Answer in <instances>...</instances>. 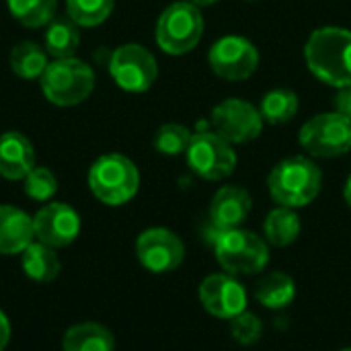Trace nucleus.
<instances>
[{
  "mask_svg": "<svg viewBox=\"0 0 351 351\" xmlns=\"http://www.w3.org/2000/svg\"><path fill=\"white\" fill-rule=\"evenodd\" d=\"M343 197H346L348 206L351 208V175H350V179H348V183H346V189H343Z\"/></svg>",
  "mask_w": 351,
  "mask_h": 351,
  "instance_id": "2f4dec72",
  "label": "nucleus"
},
{
  "mask_svg": "<svg viewBox=\"0 0 351 351\" xmlns=\"http://www.w3.org/2000/svg\"><path fill=\"white\" fill-rule=\"evenodd\" d=\"M88 187L99 202L121 206L138 193L140 173L128 156L105 154L93 162L88 171Z\"/></svg>",
  "mask_w": 351,
  "mask_h": 351,
  "instance_id": "20e7f679",
  "label": "nucleus"
},
{
  "mask_svg": "<svg viewBox=\"0 0 351 351\" xmlns=\"http://www.w3.org/2000/svg\"><path fill=\"white\" fill-rule=\"evenodd\" d=\"M187 165L206 181H220L237 169V152L216 132H197L187 148Z\"/></svg>",
  "mask_w": 351,
  "mask_h": 351,
  "instance_id": "6e6552de",
  "label": "nucleus"
},
{
  "mask_svg": "<svg viewBox=\"0 0 351 351\" xmlns=\"http://www.w3.org/2000/svg\"><path fill=\"white\" fill-rule=\"evenodd\" d=\"M247 2H257V0H247Z\"/></svg>",
  "mask_w": 351,
  "mask_h": 351,
  "instance_id": "f704fd0d",
  "label": "nucleus"
},
{
  "mask_svg": "<svg viewBox=\"0 0 351 351\" xmlns=\"http://www.w3.org/2000/svg\"><path fill=\"white\" fill-rule=\"evenodd\" d=\"M208 60L216 76L230 82H241L255 74L259 66V51L247 37L226 35L212 45Z\"/></svg>",
  "mask_w": 351,
  "mask_h": 351,
  "instance_id": "9d476101",
  "label": "nucleus"
},
{
  "mask_svg": "<svg viewBox=\"0 0 351 351\" xmlns=\"http://www.w3.org/2000/svg\"><path fill=\"white\" fill-rule=\"evenodd\" d=\"M333 107L335 113L351 119V84L337 88V95L333 97Z\"/></svg>",
  "mask_w": 351,
  "mask_h": 351,
  "instance_id": "c756f323",
  "label": "nucleus"
},
{
  "mask_svg": "<svg viewBox=\"0 0 351 351\" xmlns=\"http://www.w3.org/2000/svg\"><path fill=\"white\" fill-rule=\"evenodd\" d=\"M35 167V150L21 132H4L0 136V177L8 181L25 179Z\"/></svg>",
  "mask_w": 351,
  "mask_h": 351,
  "instance_id": "dca6fc26",
  "label": "nucleus"
},
{
  "mask_svg": "<svg viewBox=\"0 0 351 351\" xmlns=\"http://www.w3.org/2000/svg\"><path fill=\"white\" fill-rule=\"evenodd\" d=\"M298 95L290 88H274L269 93H265V97L261 99V117L263 121L271 123V125H280L286 123L290 119H294V115L298 113Z\"/></svg>",
  "mask_w": 351,
  "mask_h": 351,
  "instance_id": "5701e85b",
  "label": "nucleus"
},
{
  "mask_svg": "<svg viewBox=\"0 0 351 351\" xmlns=\"http://www.w3.org/2000/svg\"><path fill=\"white\" fill-rule=\"evenodd\" d=\"M21 267L25 271V276L33 282H41V284H47V282H53L58 276H60V269H62V263H60V257L56 253V249L39 243V241H33L23 253H21Z\"/></svg>",
  "mask_w": 351,
  "mask_h": 351,
  "instance_id": "6ab92c4d",
  "label": "nucleus"
},
{
  "mask_svg": "<svg viewBox=\"0 0 351 351\" xmlns=\"http://www.w3.org/2000/svg\"><path fill=\"white\" fill-rule=\"evenodd\" d=\"M10 68L16 76L25 78V80L41 78V74L47 68V56L37 43L23 41V43L14 45L10 51Z\"/></svg>",
  "mask_w": 351,
  "mask_h": 351,
  "instance_id": "b1692460",
  "label": "nucleus"
},
{
  "mask_svg": "<svg viewBox=\"0 0 351 351\" xmlns=\"http://www.w3.org/2000/svg\"><path fill=\"white\" fill-rule=\"evenodd\" d=\"M56 0H8L10 14L25 27H43L56 14Z\"/></svg>",
  "mask_w": 351,
  "mask_h": 351,
  "instance_id": "393cba45",
  "label": "nucleus"
},
{
  "mask_svg": "<svg viewBox=\"0 0 351 351\" xmlns=\"http://www.w3.org/2000/svg\"><path fill=\"white\" fill-rule=\"evenodd\" d=\"M115 0H66L68 16L80 27H97L107 21Z\"/></svg>",
  "mask_w": 351,
  "mask_h": 351,
  "instance_id": "a878e982",
  "label": "nucleus"
},
{
  "mask_svg": "<svg viewBox=\"0 0 351 351\" xmlns=\"http://www.w3.org/2000/svg\"><path fill=\"white\" fill-rule=\"evenodd\" d=\"M214 255L220 267L232 276H253L269 263L267 241L243 228L218 230L214 237Z\"/></svg>",
  "mask_w": 351,
  "mask_h": 351,
  "instance_id": "7ed1b4c3",
  "label": "nucleus"
},
{
  "mask_svg": "<svg viewBox=\"0 0 351 351\" xmlns=\"http://www.w3.org/2000/svg\"><path fill=\"white\" fill-rule=\"evenodd\" d=\"M115 337L101 323H78L62 337V351H113Z\"/></svg>",
  "mask_w": 351,
  "mask_h": 351,
  "instance_id": "a211bd4d",
  "label": "nucleus"
},
{
  "mask_svg": "<svg viewBox=\"0 0 351 351\" xmlns=\"http://www.w3.org/2000/svg\"><path fill=\"white\" fill-rule=\"evenodd\" d=\"M23 181H25V193L35 202H47L58 191V179L45 167H33Z\"/></svg>",
  "mask_w": 351,
  "mask_h": 351,
  "instance_id": "cd10ccee",
  "label": "nucleus"
},
{
  "mask_svg": "<svg viewBox=\"0 0 351 351\" xmlns=\"http://www.w3.org/2000/svg\"><path fill=\"white\" fill-rule=\"evenodd\" d=\"M191 136L193 134L181 123H165V125L158 128V132L154 136V148L160 154L177 156V154L187 152Z\"/></svg>",
  "mask_w": 351,
  "mask_h": 351,
  "instance_id": "bb28decb",
  "label": "nucleus"
},
{
  "mask_svg": "<svg viewBox=\"0 0 351 351\" xmlns=\"http://www.w3.org/2000/svg\"><path fill=\"white\" fill-rule=\"evenodd\" d=\"M199 302L212 317L230 321L247 311V290L232 274H212L199 284Z\"/></svg>",
  "mask_w": 351,
  "mask_h": 351,
  "instance_id": "ddd939ff",
  "label": "nucleus"
},
{
  "mask_svg": "<svg viewBox=\"0 0 351 351\" xmlns=\"http://www.w3.org/2000/svg\"><path fill=\"white\" fill-rule=\"evenodd\" d=\"M341 351H351V348H346V350H341Z\"/></svg>",
  "mask_w": 351,
  "mask_h": 351,
  "instance_id": "72a5a7b5",
  "label": "nucleus"
},
{
  "mask_svg": "<svg viewBox=\"0 0 351 351\" xmlns=\"http://www.w3.org/2000/svg\"><path fill=\"white\" fill-rule=\"evenodd\" d=\"M253 202L247 189L239 185L220 187L210 204V222L216 230L239 228L251 214Z\"/></svg>",
  "mask_w": 351,
  "mask_h": 351,
  "instance_id": "2eb2a0df",
  "label": "nucleus"
},
{
  "mask_svg": "<svg viewBox=\"0 0 351 351\" xmlns=\"http://www.w3.org/2000/svg\"><path fill=\"white\" fill-rule=\"evenodd\" d=\"M214 132L230 144H247L263 130V117L257 107L245 99H226L212 111Z\"/></svg>",
  "mask_w": 351,
  "mask_h": 351,
  "instance_id": "9b49d317",
  "label": "nucleus"
},
{
  "mask_svg": "<svg viewBox=\"0 0 351 351\" xmlns=\"http://www.w3.org/2000/svg\"><path fill=\"white\" fill-rule=\"evenodd\" d=\"M39 80L45 99L60 107H72L82 103L95 88L93 68L76 58H64L47 64Z\"/></svg>",
  "mask_w": 351,
  "mask_h": 351,
  "instance_id": "39448f33",
  "label": "nucleus"
},
{
  "mask_svg": "<svg viewBox=\"0 0 351 351\" xmlns=\"http://www.w3.org/2000/svg\"><path fill=\"white\" fill-rule=\"evenodd\" d=\"M204 35V16L199 6L185 0L162 10L156 23V43L165 53L183 56L191 51Z\"/></svg>",
  "mask_w": 351,
  "mask_h": 351,
  "instance_id": "423d86ee",
  "label": "nucleus"
},
{
  "mask_svg": "<svg viewBox=\"0 0 351 351\" xmlns=\"http://www.w3.org/2000/svg\"><path fill=\"white\" fill-rule=\"evenodd\" d=\"M8 341H10V323H8L6 315L0 311V351L6 350Z\"/></svg>",
  "mask_w": 351,
  "mask_h": 351,
  "instance_id": "7c9ffc66",
  "label": "nucleus"
},
{
  "mask_svg": "<svg viewBox=\"0 0 351 351\" xmlns=\"http://www.w3.org/2000/svg\"><path fill=\"white\" fill-rule=\"evenodd\" d=\"M300 146L317 158H335L351 150V119L339 113L311 117L300 130Z\"/></svg>",
  "mask_w": 351,
  "mask_h": 351,
  "instance_id": "0eeeda50",
  "label": "nucleus"
},
{
  "mask_svg": "<svg viewBox=\"0 0 351 351\" xmlns=\"http://www.w3.org/2000/svg\"><path fill=\"white\" fill-rule=\"evenodd\" d=\"M230 335L241 346H253L263 335V323L253 313H241L239 317L230 319Z\"/></svg>",
  "mask_w": 351,
  "mask_h": 351,
  "instance_id": "c85d7f7f",
  "label": "nucleus"
},
{
  "mask_svg": "<svg viewBox=\"0 0 351 351\" xmlns=\"http://www.w3.org/2000/svg\"><path fill=\"white\" fill-rule=\"evenodd\" d=\"M267 187L278 206L304 208L317 199L323 187L321 169L306 156H290L274 167L267 177Z\"/></svg>",
  "mask_w": 351,
  "mask_h": 351,
  "instance_id": "f03ea898",
  "label": "nucleus"
},
{
  "mask_svg": "<svg viewBox=\"0 0 351 351\" xmlns=\"http://www.w3.org/2000/svg\"><path fill=\"white\" fill-rule=\"evenodd\" d=\"M80 43L76 23L72 19H51L45 31V49L56 60L74 58Z\"/></svg>",
  "mask_w": 351,
  "mask_h": 351,
  "instance_id": "4be33fe9",
  "label": "nucleus"
},
{
  "mask_svg": "<svg viewBox=\"0 0 351 351\" xmlns=\"http://www.w3.org/2000/svg\"><path fill=\"white\" fill-rule=\"evenodd\" d=\"M33 241V218L21 208L0 206V255H21Z\"/></svg>",
  "mask_w": 351,
  "mask_h": 351,
  "instance_id": "f3484780",
  "label": "nucleus"
},
{
  "mask_svg": "<svg viewBox=\"0 0 351 351\" xmlns=\"http://www.w3.org/2000/svg\"><path fill=\"white\" fill-rule=\"evenodd\" d=\"M300 218L292 208H276L267 214L263 222L265 241L274 247H288L300 234Z\"/></svg>",
  "mask_w": 351,
  "mask_h": 351,
  "instance_id": "412c9836",
  "label": "nucleus"
},
{
  "mask_svg": "<svg viewBox=\"0 0 351 351\" xmlns=\"http://www.w3.org/2000/svg\"><path fill=\"white\" fill-rule=\"evenodd\" d=\"M136 255L150 274L175 271L185 259L183 241L169 228H148L136 241Z\"/></svg>",
  "mask_w": 351,
  "mask_h": 351,
  "instance_id": "f8f14e48",
  "label": "nucleus"
},
{
  "mask_svg": "<svg viewBox=\"0 0 351 351\" xmlns=\"http://www.w3.org/2000/svg\"><path fill=\"white\" fill-rule=\"evenodd\" d=\"M311 72L325 84L341 88L351 84V31L323 27L311 33L304 45Z\"/></svg>",
  "mask_w": 351,
  "mask_h": 351,
  "instance_id": "f257e3e1",
  "label": "nucleus"
},
{
  "mask_svg": "<svg viewBox=\"0 0 351 351\" xmlns=\"http://www.w3.org/2000/svg\"><path fill=\"white\" fill-rule=\"evenodd\" d=\"M109 72L123 90L144 93L154 84L158 76V66L156 58L144 45L125 43L111 53Z\"/></svg>",
  "mask_w": 351,
  "mask_h": 351,
  "instance_id": "1a4fd4ad",
  "label": "nucleus"
},
{
  "mask_svg": "<svg viewBox=\"0 0 351 351\" xmlns=\"http://www.w3.org/2000/svg\"><path fill=\"white\" fill-rule=\"evenodd\" d=\"M255 298L261 306H265L269 311L288 308L296 298V284L288 274L271 271L257 282Z\"/></svg>",
  "mask_w": 351,
  "mask_h": 351,
  "instance_id": "aec40b11",
  "label": "nucleus"
},
{
  "mask_svg": "<svg viewBox=\"0 0 351 351\" xmlns=\"http://www.w3.org/2000/svg\"><path fill=\"white\" fill-rule=\"evenodd\" d=\"M189 2H193L197 6H208V4H214L216 0H189Z\"/></svg>",
  "mask_w": 351,
  "mask_h": 351,
  "instance_id": "473e14b6",
  "label": "nucleus"
},
{
  "mask_svg": "<svg viewBox=\"0 0 351 351\" xmlns=\"http://www.w3.org/2000/svg\"><path fill=\"white\" fill-rule=\"evenodd\" d=\"M33 230L39 243L51 249H64L78 239L80 216L72 206L51 202L33 216Z\"/></svg>",
  "mask_w": 351,
  "mask_h": 351,
  "instance_id": "4468645a",
  "label": "nucleus"
}]
</instances>
